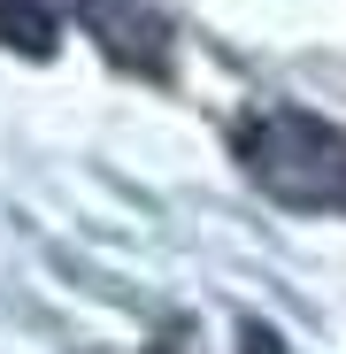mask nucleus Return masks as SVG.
<instances>
[{
  "mask_svg": "<svg viewBox=\"0 0 346 354\" xmlns=\"http://www.w3.org/2000/svg\"><path fill=\"white\" fill-rule=\"evenodd\" d=\"M239 154H247V169L277 201H300V208L346 201V131L316 124L300 108H269L262 124H247Z\"/></svg>",
  "mask_w": 346,
  "mask_h": 354,
  "instance_id": "nucleus-1",
  "label": "nucleus"
},
{
  "mask_svg": "<svg viewBox=\"0 0 346 354\" xmlns=\"http://www.w3.org/2000/svg\"><path fill=\"white\" fill-rule=\"evenodd\" d=\"M70 16L131 70H162L169 62V24L146 8V0H70Z\"/></svg>",
  "mask_w": 346,
  "mask_h": 354,
  "instance_id": "nucleus-2",
  "label": "nucleus"
},
{
  "mask_svg": "<svg viewBox=\"0 0 346 354\" xmlns=\"http://www.w3.org/2000/svg\"><path fill=\"white\" fill-rule=\"evenodd\" d=\"M0 46H16L23 62H46L62 46V24H54L46 0H0Z\"/></svg>",
  "mask_w": 346,
  "mask_h": 354,
  "instance_id": "nucleus-3",
  "label": "nucleus"
},
{
  "mask_svg": "<svg viewBox=\"0 0 346 354\" xmlns=\"http://www.w3.org/2000/svg\"><path fill=\"white\" fill-rule=\"evenodd\" d=\"M239 354H285V339L269 324H239Z\"/></svg>",
  "mask_w": 346,
  "mask_h": 354,
  "instance_id": "nucleus-4",
  "label": "nucleus"
}]
</instances>
